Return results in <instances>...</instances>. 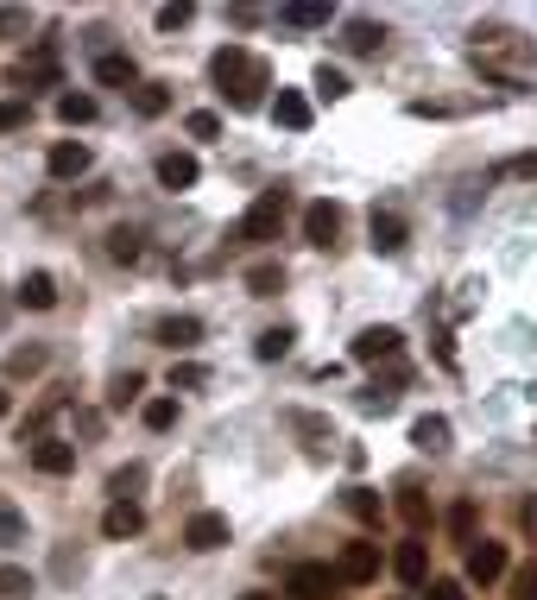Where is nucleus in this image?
Returning a JSON list of instances; mask_svg holds the SVG:
<instances>
[{"mask_svg":"<svg viewBox=\"0 0 537 600\" xmlns=\"http://www.w3.org/2000/svg\"><path fill=\"white\" fill-rule=\"evenodd\" d=\"M209 76H215V89H222L240 114H254L259 101H266V89H272V70H266L247 45H222L209 57Z\"/></svg>","mask_w":537,"mask_h":600,"instance_id":"1","label":"nucleus"},{"mask_svg":"<svg viewBox=\"0 0 537 600\" xmlns=\"http://www.w3.org/2000/svg\"><path fill=\"white\" fill-rule=\"evenodd\" d=\"M279 227H284V190H266V197L234 222V241H279Z\"/></svg>","mask_w":537,"mask_h":600,"instance_id":"2","label":"nucleus"},{"mask_svg":"<svg viewBox=\"0 0 537 600\" xmlns=\"http://www.w3.org/2000/svg\"><path fill=\"white\" fill-rule=\"evenodd\" d=\"M335 588H342V581H335L329 563H298V569L284 576V595L291 600H329Z\"/></svg>","mask_w":537,"mask_h":600,"instance_id":"3","label":"nucleus"},{"mask_svg":"<svg viewBox=\"0 0 537 600\" xmlns=\"http://www.w3.org/2000/svg\"><path fill=\"white\" fill-rule=\"evenodd\" d=\"M373 576H380V544H348V551L335 556V581H348V588H367Z\"/></svg>","mask_w":537,"mask_h":600,"instance_id":"4","label":"nucleus"},{"mask_svg":"<svg viewBox=\"0 0 537 600\" xmlns=\"http://www.w3.org/2000/svg\"><path fill=\"white\" fill-rule=\"evenodd\" d=\"M399 348H405V335H399L392 323H373V329H360L355 335V348L348 354H355V360H392Z\"/></svg>","mask_w":537,"mask_h":600,"instance_id":"5","label":"nucleus"},{"mask_svg":"<svg viewBox=\"0 0 537 600\" xmlns=\"http://www.w3.org/2000/svg\"><path fill=\"white\" fill-rule=\"evenodd\" d=\"M32 468H38V475H70V468H77V443L38 436V443H32Z\"/></svg>","mask_w":537,"mask_h":600,"instance_id":"6","label":"nucleus"},{"mask_svg":"<svg viewBox=\"0 0 537 600\" xmlns=\"http://www.w3.org/2000/svg\"><path fill=\"white\" fill-rule=\"evenodd\" d=\"M183 544H190V551H222V544H228V512H197V519L183 525Z\"/></svg>","mask_w":537,"mask_h":600,"instance_id":"7","label":"nucleus"},{"mask_svg":"<svg viewBox=\"0 0 537 600\" xmlns=\"http://www.w3.org/2000/svg\"><path fill=\"white\" fill-rule=\"evenodd\" d=\"M153 342H158V348H171V354H183V348H197V342H203V323H197V316H158Z\"/></svg>","mask_w":537,"mask_h":600,"instance_id":"8","label":"nucleus"},{"mask_svg":"<svg viewBox=\"0 0 537 600\" xmlns=\"http://www.w3.org/2000/svg\"><path fill=\"white\" fill-rule=\"evenodd\" d=\"M335 234H342V209H335V202H310L304 209V241L310 247H335Z\"/></svg>","mask_w":537,"mask_h":600,"instance_id":"9","label":"nucleus"},{"mask_svg":"<svg viewBox=\"0 0 537 600\" xmlns=\"http://www.w3.org/2000/svg\"><path fill=\"white\" fill-rule=\"evenodd\" d=\"M392 569H399L405 588H424V576H430V551H424V537H405L399 556H392Z\"/></svg>","mask_w":537,"mask_h":600,"instance_id":"10","label":"nucleus"},{"mask_svg":"<svg viewBox=\"0 0 537 600\" xmlns=\"http://www.w3.org/2000/svg\"><path fill=\"white\" fill-rule=\"evenodd\" d=\"M335 7L329 0H291V7H279V25H291V32H316V25H329Z\"/></svg>","mask_w":537,"mask_h":600,"instance_id":"11","label":"nucleus"},{"mask_svg":"<svg viewBox=\"0 0 537 600\" xmlns=\"http://www.w3.org/2000/svg\"><path fill=\"white\" fill-rule=\"evenodd\" d=\"M506 576V544H468V581H500Z\"/></svg>","mask_w":537,"mask_h":600,"instance_id":"12","label":"nucleus"},{"mask_svg":"<svg viewBox=\"0 0 537 600\" xmlns=\"http://www.w3.org/2000/svg\"><path fill=\"white\" fill-rule=\"evenodd\" d=\"M411 241V227L399 209H373V253H405Z\"/></svg>","mask_w":537,"mask_h":600,"instance_id":"13","label":"nucleus"},{"mask_svg":"<svg viewBox=\"0 0 537 600\" xmlns=\"http://www.w3.org/2000/svg\"><path fill=\"white\" fill-rule=\"evenodd\" d=\"M45 165H52V177H82V171H89V165H96V152L82 146V140H57V146H52V158H45Z\"/></svg>","mask_w":537,"mask_h":600,"instance_id":"14","label":"nucleus"},{"mask_svg":"<svg viewBox=\"0 0 537 600\" xmlns=\"http://www.w3.org/2000/svg\"><path fill=\"white\" fill-rule=\"evenodd\" d=\"M96 82H108V89H139V70H133L127 51H102L96 57Z\"/></svg>","mask_w":537,"mask_h":600,"instance_id":"15","label":"nucleus"},{"mask_svg":"<svg viewBox=\"0 0 537 600\" xmlns=\"http://www.w3.org/2000/svg\"><path fill=\"white\" fill-rule=\"evenodd\" d=\"M197 158H190V152H165V158H158V184H165V190H190V184H197Z\"/></svg>","mask_w":537,"mask_h":600,"instance_id":"16","label":"nucleus"},{"mask_svg":"<svg viewBox=\"0 0 537 600\" xmlns=\"http://www.w3.org/2000/svg\"><path fill=\"white\" fill-rule=\"evenodd\" d=\"M139 525H146V512H139V505H108L102 512V537H114V544H121V537H139Z\"/></svg>","mask_w":537,"mask_h":600,"instance_id":"17","label":"nucleus"},{"mask_svg":"<svg viewBox=\"0 0 537 600\" xmlns=\"http://www.w3.org/2000/svg\"><path fill=\"white\" fill-rule=\"evenodd\" d=\"M279 291H284V266H279V259L247 266V298H279Z\"/></svg>","mask_w":537,"mask_h":600,"instance_id":"18","label":"nucleus"},{"mask_svg":"<svg viewBox=\"0 0 537 600\" xmlns=\"http://www.w3.org/2000/svg\"><path fill=\"white\" fill-rule=\"evenodd\" d=\"M449 436H456L449 418H417V424H411V443H417L424 455H443V449H449Z\"/></svg>","mask_w":537,"mask_h":600,"instance_id":"19","label":"nucleus"},{"mask_svg":"<svg viewBox=\"0 0 537 600\" xmlns=\"http://www.w3.org/2000/svg\"><path fill=\"white\" fill-rule=\"evenodd\" d=\"M392 505H399V519H405V531H411V537H417V531L430 525V500H424L417 487H399V500H392Z\"/></svg>","mask_w":537,"mask_h":600,"instance_id":"20","label":"nucleus"},{"mask_svg":"<svg viewBox=\"0 0 537 600\" xmlns=\"http://www.w3.org/2000/svg\"><path fill=\"white\" fill-rule=\"evenodd\" d=\"M272 114H279V126H291V133H304V126H310V101L298 96V89H279V101H272Z\"/></svg>","mask_w":537,"mask_h":600,"instance_id":"21","label":"nucleus"},{"mask_svg":"<svg viewBox=\"0 0 537 600\" xmlns=\"http://www.w3.org/2000/svg\"><path fill=\"white\" fill-rule=\"evenodd\" d=\"M342 45H348V51H380V45H385V25L348 20V25H342Z\"/></svg>","mask_w":537,"mask_h":600,"instance_id":"22","label":"nucleus"},{"mask_svg":"<svg viewBox=\"0 0 537 600\" xmlns=\"http://www.w3.org/2000/svg\"><path fill=\"white\" fill-rule=\"evenodd\" d=\"M13 82H45V89H57V51L45 45V51H32L26 57V70L13 76Z\"/></svg>","mask_w":537,"mask_h":600,"instance_id":"23","label":"nucleus"},{"mask_svg":"<svg viewBox=\"0 0 537 600\" xmlns=\"http://www.w3.org/2000/svg\"><path fill=\"white\" fill-rule=\"evenodd\" d=\"M20 303H26V310H52V303H57L52 273H26V285H20Z\"/></svg>","mask_w":537,"mask_h":600,"instance_id":"24","label":"nucleus"},{"mask_svg":"<svg viewBox=\"0 0 537 600\" xmlns=\"http://www.w3.org/2000/svg\"><path fill=\"white\" fill-rule=\"evenodd\" d=\"M57 121H64V126H89V121H96V96H77V89H70V96H57Z\"/></svg>","mask_w":537,"mask_h":600,"instance_id":"25","label":"nucleus"},{"mask_svg":"<svg viewBox=\"0 0 537 600\" xmlns=\"http://www.w3.org/2000/svg\"><path fill=\"white\" fill-rule=\"evenodd\" d=\"M291 342H298V329H266V335H259V342H254V354H259V360H284V354H291Z\"/></svg>","mask_w":537,"mask_h":600,"instance_id":"26","label":"nucleus"},{"mask_svg":"<svg viewBox=\"0 0 537 600\" xmlns=\"http://www.w3.org/2000/svg\"><path fill=\"white\" fill-rule=\"evenodd\" d=\"M133 108L153 121V114H165V108H171V89H165V82H139V89H133Z\"/></svg>","mask_w":537,"mask_h":600,"instance_id":"27","label":"nucleus"},{"mask_svg":"<svg viewBox=\"0 0 537 600\" xmlns=\"http://www.w3.org/2000/svg\"><path fill=\"white\" fill-rule=\"evenodd\" d=\"M348 512H355L360 525H380V493H373V487H348Z\"/></svg>","mask_w":537,"mask_h":600,"instance_id":"28","label":"nucleus"},{"mask_svg":"<svg viewBox=\"0 0 537 600\" xmlns=\"http://www.w3.org/2000/svg\"><path fill=\"white\" fill-rule=\"evenodd\" d=\"M139 487H146V462H133V468H121V475L108 480V493H114L121 505H133V493H139Z\"/></svg>","mask_w":537,"mask_h":600,"instance_id":"29","label":"nucleus"},{"mask_svg":"<svg viewBox=\"0 0 537 600\" xmlns=\"http://www.w3.org/2000/svg\"><path fill=\"white\" fill-rule=\"evenodd\" d=\"M443 525H449V537H456V544H474V500H456Z\"/></svg>","mask_w":537,"mask_h":600,"instance_id":"30","label":"nucleus"},{"mask_svg":"<svg viewBox=\"0 0 537 600\" xmlns=\"http://www.w3.org/2000/svg\"><path fill=\"white\" fill-rule=\"evenodd\" d=\"M32 595V576L20 563H0V600H26Z\"/></svg>","mask_w":537,"mask_h":600,"instance_id":"31","label":"nucleus"},{"mask_svg":"<svg viewBox=\"0 0 537 600\" xmlns=\"http://www.w3.org/2000/svg\"><path fill=\"white\" fill-rule=\"evenodd\" d=\"M310 82H316V96H323V101H342V96H348V76L329 70V64H316V76H310Z\"/></svg>","mask_w":537,"mask_h":600,"instance_id":"32","label":"nucleus"},{"mask_svg":"<svg viewBox=\"0 0 537 600\" xmlns=\"http://www.w3.org/2000/svg\"><path fill=\"white\" fill-rule=\"evenodd\" d=\"M146 392V374H114V386H108V404H133Z\"/></svg>","mask_w":537,"mask_h":600,"instance_id":"33","label":"nucleus"},{"mask_svg":"<svg viewBox=\"0 0 537 600\" xmlns=\"http://www.w3.org/2000/svg\"><path fill=\"white\" fill-rule=\"evenodd\" d=\"M26 121H32V101H20V96L0 101V133H20Z\"/></svg>","mask_w":537,"mask_h":600,"instance_id":"34","label":"nucleus"},{"mask_svg":"<svg viewBox=\"0 0 537 600\" xmlns=\"http://www.w3.org/2000/svg\"><path fill=\"white\" fill-rule=\"evenodd\" d=\"M512 600H537V556L512 569Z\"/></svg>","mask_w":537,"mask_h":600,"instance_id":"35","label":"nucleus"},{"mask_svg":"<svg viewBox=\"0 0 537 600\" xmlns=\"http://www.w3.org/2000/svg\"><path fill=\"white\" fill-rule=\"evenodd\" d=\"M139 418H146V430H171V424H178V404H171V399H153Z\"/></svg>","mask_w":537,"mask_h":600,"instance_id":"36","label":"nucleus"},{"mask_svg":"<svg viewBox=\"0 0 537 600\" xmlns=\"http://www.w3.org/2000/svg\"><path fill=\"white\" fill-rule=\"evenodd\" d=\"M45 367V348H13L7 354V374H38Z\"/></svg>","mask_w":537,"mask_h":600,"instance_id":"37","label":"nucleus"},{"mask_svg":"<svg viewBox=\"0 0 537 600\" xmlns=\"http://www.w3.org/2000/svg\"><path fill=\"white\" fill-rule=\"evenodd\" d=\"M493 177H537V152H518V158H506Z\"/></svg>","mask_w":537,"mask_h":600,"instance_id":"38","label":"nucleus"},{"mask_svg":"<svg viewBox=\"0 0 537 600\" xmlns=\"http://www.w3.org/2000/svg\"><path fill=\"white\" fill-rule=\"evenodd\" d=\"M215 133H222V121H215L209 108H197V114H190V140H215Z\"/></svg>","mask_w":537,"mask_h":600,"instance_id":"39","label":"nucleus"},{"mask_svg":"<svg viewBox=\"0 0 537 600\" xmlns=\"http://www.w3.org/2000/svg\"><path fill=\"white\" fill-rule=\"evenodd\" d=\"M0 544H26V525H20V512H7V505H0Z\"/></svg>","mask_w":537,"mask_h":600,"instance_id":"40","label":"nucleus"},{"mask_svg":"<svg viewBox=\"0 0 537 600\" xmlns=\"http://www.w3.org/2000/svg\"><path fill=\"white\" fill-rule=\"evenodd\" d=\"M178 25H190V7H158V32H178Z\"/></svg>","mask_w":537,"mask_h":600,"instance_id":"41","label":"nucleus"},{"mask_svg":"<svg viewBox=\"0 0 537 600\" xmlns=\"http://www.w3.org/2000/svg\"><path fill=\"white\" fill-rule=\"evenodd\" d=\"M108 253H114V259H127V266H133V259H139V234H127V227H121V234H114V247H108Z\"/></svg>","mask_w":537,"mask_h":600,"instance_id":"42","label":"nucleus"},{"mask_svg":"<svg viewBox=\"0 0 537 600\" xmlns=\"http://www.w3.org/2000/svg\"><path fill=\"white\" fill-rule=\"evenodd\" d=\"M26 32V13L20 7H0V38H20Z\"/></svg>","mask_w":537,"mask_h":600,"instance_id":"43","label":"nucleus"},{"mask_svg":"<svg viewBox=\"0 0 537 600\" xmlns=\"http://www.w3.org/2000/svg\"><path fill=\"white\" fill-rule=\"evenodd\" d=\"M209 367H197V360H183V367H171V386H203Z\"/></svg>","mask_w":537,"mask_h":600,"instance_id":"44","label":"nucleus"},{"mask_svg":"<svg viewBox=\"0 0 537 600\" xmlns=\"http://www.w3.org/2000/svg\"><path fill=\"white\" fill-rule=\"evenodd\" d=\"M430 600H468V588L461 581H430Z\"/></svg>","mask_w":537,"mask_h":600,"instance_id":"45","label":"nucleus"},{"mask_svg":"<svg viewBox=\"0 0 537 600\" xmlns=\"http://www.w3.org/2000/svg\"><path fill=\"white\" fill-rule=\"evenodd\" d=\"M518 525H525V531H537V500H525V505H518Z\"/></svg>","mask_w":537,"mask_h":600,"instance_id":"46","label":"nucleus"},{"mask_svg":"<svg viewBox=\"0 0 537 600\" xmlns=\"http://www.w3.org/2000/svg\"><path fill=\"white\" fill-rule=\"evenodd\" d=\"M7 411H13V399H7V392H0V418H7Z\"/></svg>","mask_w":537,"mask_h":600,"instance_id":"47","label":"nucleus"},{"mask_svg":"<svg viewBox=\"0 0 537 600\" xmlns=\"http://www.w3.org/2000/svg\"><path fill=\"white\" fill-rule=\"evenodd\" d=\"M240 600H279V595H240Z\"/></svg>","mask_w":537,"mask_h":600,"instance_id":"48","label":"nucleus"},{"mask_svg":"<svg viewBox=\"0 0 537 600\" xmlns=\"http://www.w3.org/2000/svg\"><path fill=\"white\" fill-rule=\"evenodd\" d=\"M0 323H7V298H0Z\"/></svg>","mask_w":537,"mask_h":600,"instance_id":"49","label":"nucleus"}]
</instances>
